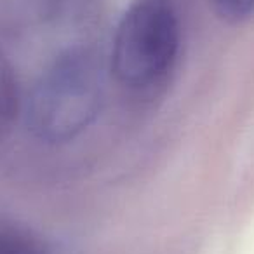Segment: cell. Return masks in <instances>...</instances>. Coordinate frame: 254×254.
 <instances>
[{"label":"cell","mask_w":254,"mask_h":254,"mask_svg":"<svg viewBox=\"0 0 254 254\" xmlns=\"http://www.w3.org/2000/svg\"><path fill=\"white\" fill-rule=\"evenodd\" d=\"M19 113L18 80L11 64L0 54V136H4Z\"/></svg>","instance_id":"obj_4"},{"label":"cell","mask_w":254,"mask_h":254,"mask_svg":"<svg viewBox=\"0 0 254 254\" xmlns=\"http://www.w3.org/2000/svg\"><path fill=\"white\" fill-rule=\"evenodd\" d=\"M212 9L221 21L242 25L254 18V0H211Z\"/></svg>","instance_id":"obj_5"},{"label":"cell","mask_w":254,"mask_h":254,"mask_svg":"<svg viewBox=\"0 0 254 254\" xmlns=\"http://www.w3.org/2000/svg\"><path fill=\"white\" fill-rule=\"evenodd\" d=\"M0 254H63V251L30 226L0 218Z\"/></svg>","instance_id":"obj_3"},{"label":"cell","mask_w":254,"mask_h":254,"mask_svg":"<svg viewBox=\"0 0 254 254\" xmlns=\"http://www.w3.org/2000/svg\"><path fill=\"white\" fill-rule=\"evenodd\" d=\"M106 64L89 47L56 58L35 82L26 101V126L37 139L68 143L98 119L105 103Z\"/></svg>","instance_id":"obj_1"},{"label":"cell","mask_w":254,"mask_h":254,"mask_svg":"<svg viewBox=\"0 0 254 254\" xmlns=\"http://www.w3.org/2000/svg\"><path fill=\"white\" fill-rule=\"evenodd\" d=\"M181 28L173 0H132L115 28L110 71L132 91H152L173 71Z\"/></svg>","instance_id":"obj_2"}]
</instances>
